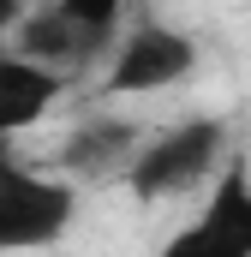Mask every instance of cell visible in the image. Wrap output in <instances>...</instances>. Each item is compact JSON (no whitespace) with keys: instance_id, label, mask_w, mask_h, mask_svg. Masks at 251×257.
Listing matches in <instances>:
<instances>
[{"instance_id":"1","label":"cell","mask_w":251,"mask_h":257,"mask_svg":"<svg viewBox=\"0 0 251 257\" xmlns=\"http://www.w3.org/2000/svg\"><path fill=\"white\" fill-rule=\"evenodd\" d=\"M227 150H233V132L215 114H197V120H180V126L144 138L138 162L126 168V192L144 197V203H168V197L197 192L203 180H215L227 168Z\"/></svg>"},{"instance_id":"2","label":"cell","mask_w":251,"mask_h":257,"mask_svg":"<svg viewBox=\"0 0 251 257\" xmlns=\"http://www.w3.org/2000/svg\"><path fill=\"white\" fill-rule=\"evenodd\" d=\"M78 221V186L60 174L18 168L0 180V251H48Z\"/></svg>"},{"instance_id":"3","label":"cell","mask_w":251,"mask_h":257,"mask_svg":"<svg viewBox=\"0 0 251 257\" xmlns=\"http://www.w3.org/2000/svg\"><path fill=\"white\" fill-rule=\"evenodd\" d=\"M197 72V42L174 24H132L114 54H108V78L102 90L108 96H156V90H174Z\"/></svg>"},{"instance_id":"4","label":"cell","mask_w":251,"mask_h":257,"mask_svg":"<svg viewBox=\"0 0 251 257\" xmlns=\"http://www.w3.org/2000/svg\"><path fill=\"white\" fill-rule=\"evenodd\" d=\"M156 257H251V174L239 162L221 168V186Z\"/></svg>"},{"instance_id":"5","label":"cell","mask_w":251,"mask_h":257,"mask_svg":"<svg viewBox=\"0 0 251 257\" xmlns=\"http://www.w3.org/2000/svg\"><path fill=\"white\" fill-rule=\"evenodd\" d=\"M144 150V126L126 114H84L78 126L60 138L54 150V174L72 186H102V180H126V168Z\"/></svg>"},{"instance_id":"6","label":"cell","mask_w":251,"mask_h":257,"mask_svg":"<svg viewBox=\"0 0 251 257\" xmlns=\"http://www.w3.org/2000/svg\"><path fill=\"white\" fill-rule=\"evenodd\" d=\"M12 48H18L24 60L60 72V78H72V72H84V66H96V60H108V54H114V42H108V36H96L90 24H78L72 12H60V6L30 12V18L18 24Z\"/></svg>"},{"instance_id":"7","label":"cell","mask_w":251,"mask_h":257,"mask_svg":"<svg viewBox=\"0 0 251 257\" xmlns=\"http://www.w3.org/2000/svg\"><path fill=\"white\" fill-rule=\"evenodd\" d=\"M66 84H72V78L24 60V54L6 42V48H0V144H12L18 132H30L66 96Z\"/></svg>"},{"instance_id":"8","label":"cell","mask_w":251,"mask_h":257,"mask_svg":"<svg viewBox=\"0 0 251 257\" xmlns=\"http://www.w3.org/2000/svg\"><path fill=\"white\" fill-rule=\"evenodd\" d=\"M60 12H72L78 24H90L96 36H108V42H120V18L132 0H54Z\"/></svg>"},{"instance_id":"9","label":"cell","mask_w":251,"mask_h":257,"mask_svg":"<svg viewBox=\"0 0 251 257\" xmlns=\"http://www.w3.org/2000/svg\"><path fill=\"white\" fill-rule=\"evenodd\" d=\"M30 12H36L30 0H0V36H18V24H24Z\"/></svg>"}]
</instances>
